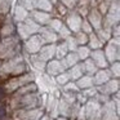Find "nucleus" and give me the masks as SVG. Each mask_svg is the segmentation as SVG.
Listing matches in <instances>:
<instances>
[{
  "label": "nucleus",
  "mask_w": 120,
  "mask_h": 120,
  "mask_svg": "<svg viewBox=\"0 0 120 120\" xmlns=\"http://www.w3.org/2000/svg\"><path fill=\"white\" fill-rule=\"evenodd\" d=\"M4 117H5V110L0 106V120H3Z\"/></svg>",
  "instance_id": "obj_1"
},
{
  "label": "nucleus",
  "mask_w": 120,
  "mask_h": 120,
  "mask_svg": "<svg viewBox=\"0 0 120 120\" xmlns=\"http://www.w3.org/2000/svg\"><path fill=\"white\" fill-rule=\"evenodd\" d=\"M3 97H4V89L1 88V86H0V99L3 98Z\"/></svg>",
  "instance_id": "obj_2"
}]
</instances>
